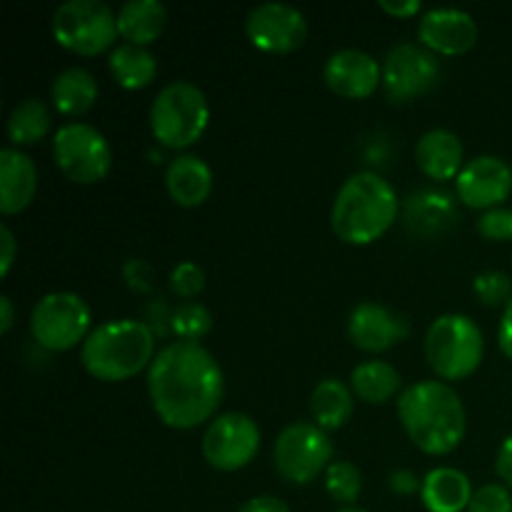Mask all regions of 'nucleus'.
I'll use <instances>...</instances> for the list:
<instances>
[{"label": "nucleus", "mask_w": 512, "mask_h": 512, "mask_svg": "<svg viewBox=\"0 0 512 512\" xmlns=\"http://www.w3.org/2000/svg\"><path fill=\"white\" fill-rule=\"evenodd\" d=\"M148 395L163 425L173 430L200 428L213 420L223 403V370L208 348L175 340L148 368Z\"/></svg>", "instance_id": "nucleus-1"}, {"label": "nucleus", "mask_w": 512, "mask_h": 512, "mask_svg": "<svg viewBox=\"0 0 512 512\" xmlns=\"http://www.w3.org/2000/svg\"><path fill=\"white\" fill-rule=\"evenodd\" d=\"M398 418L425 455H450L465 438V405L443 380H420L400 393Z\"/></svg>", "instance_id": "nucleus-2"}, {"label": "nucleus", "mask_w": 512, "mask_h": 512, "mask_svg": "<svg viewBox=\"0 0 512 512\" xmlns=\"http://www.w3.org/2000/svg\"><path fill=\"white\" fill-rule=\"evenodd\" d=\"M400 198L393 185L373 170H360L340 185L330 210L333 233L343 243L373 245L395 225Z\"/></svg>", "instance_id": "nucleus-3"}, {"label": "nucleus", "mask_w": 512, "mask_h": 512, "mask_svg": "<svg viewBox=\"0 0 512 512\" xmlns=\"http://www.w3.org/2000/svg\"><path fill=\"white\" fill-rule=\"evenodd\" d=\"M155 333L133 318L98 325L80 348V363L100 383H125L155 360Z\"/></svg>", "instance_id": "nucleus-4"}, {"label": "nucleus", "mask_w": 512, "mask_h": 512, "mask_svg": "<svg viewBox=\"0 0 512 512\" xmlns=\"http://www.w3.org/2000/svg\"><path fill=\"white\" fill-rule=\"evenodd\" d=\"M210 123V105L203 90L188 80H175L150 105V130L163 148H193Z\"/></svg>", "instance_id": "nucleus-5"}, {"label": "nucleus", "mask_w": 512, "mask_h": 512, "mask_svg": "<svg viewBox=\"0 0 512 512\" xmlns=\"http://www.w3.org/2000/svg\"><path fill=\"white\" fill-rule=\"evenodd\" d=\"M483 355V330L468 315H440L425 333V358L440 380L458 383L470 378L483 363Z\"/></svg>", "instance_id": "nucleus-6"}, {"label": "nucleus", "mask_w": 512, "mask_h": 512, "mask_svg": "<svg viewBox=\"0 0 512 512\" xmlns=\"http://www.w3.org/2000/svg\"><path fill=\"white\" fill-rule=\"evenodd\" d=\"M50 30L60 48L68 53L95 58L113 48L118 40V13L100 0H68L58 5Z\"/></svg>", "instance_id": "nucleus-7"}, {"label": "nucleus", "mask_w": 512, "mask_h": 512, "mask_svg": "<svg viewBox=\"0 0 512 512\" xmlns=\"http://www.w3.org/2000/svg\"><path fill=\"white\" fill-rule=\"evenodd\" d=\"M90 325H93L90 305L78 293L68 290L43 295L30 313L33 340L50 353H65L85 343L93 333Z\"/></svg>", "instance_id": "nucleus-8"}, {"label": "nucleus", "mask_w": 512, "mask_h": 512, "mask_svg": "<svg viewBox=\"0 0 512 512\" xmlns=\"http://www.w3.org/2000/svg\"><path fill=\"white\" fill-rule=\"evenodd\" d=\"M275 470L293 485H310L333 463V440L315 423H290L273 445Z\"/></svg>", "instance_id": "nucleus-9"}, {"label": "nucleus", "mask_w": 512, "mask_h": 512, "mask_svg": "<svg viewBox=\"0 0 512 512\" xmlns=\"http://www.w3.org/2000/svg\"><path fill=\"white\" fill-rule=\"evenodd\" d=\"M53 158L60 173L78 185H95L113 168L105 135L88 123H65L53 135Z\"/></svg>", "instance_id": "nucleus-10"}, {"label": "nucleus", "mask_w": 512, "mask_h": 512, "mask_svg": "<svg viewBox=\"0 0 512 512\" xmlns=\"http://www.w3.org/2000/svg\"><path fill=\"white\" fill-rule=\"evenodd\" d=\"M203 458L220 473L243 470L258 458L260 428L250 415L223 413L210 420L203 435Z\"/></svg>", "instance_id": "nucleus-11"}, {"label": "nucleus", "mask_w": 512, "mask_h": 512, "mask_svg": "<svg viewBox=\"0 0 512 512\" xmlns=\"http://www.w3.org/2000/svg\"><path fill=\"white\" fill-rule=\"evenodd\" d=\"M440 80V60L423 45L400 43L383 60V90L390 103L405 105L423 98Z\"/></svg>", "instance_id": "nucleus-12"}, {"label": "nucleus", "mask_w": 512, "mask_h": 512, "mask_svg": "<svg viewBox=\"0 0 512 512\" xmlns=\"http://www.w3.org/2000/svg\"><path fill=\"white\" fill-rule=\"evenodd\" d=\"M245 35L260 53L288 55L303 48L308 20L295 5L260 3L245 18Z\"/></svg>", "instance_id": "nucleus-13"}, {"label": "nucleus", "mask_w": 512, "mask_h": 512, "mask_svg": "<svg viewBox=\"0 0 512 512\" xmlns=\"http://www.w3.org/2000/svg\"><path fill=\"white\" fill-rule=\"evenodd\" d=\"M455 193L465 208L485 210V213L503 208L512 193V168L495 155H478L460 170Z\"/></svg>", "instance_id": "nucleus-14"}, {"label": "nucleus", "mask_w": 512, "mask_h": 512, "mask_svg": "<svg viewBox=\"0 0 512 512\" xmlns=\"http://www.w3.org/2000/svg\"><path fill=\"white\" fill-rule=\"evenodd\" d=\"M478 23L470 13L458 8H433L420 15L418 45L433 55L458 58L470 53L478 43Z\"/></svg>", "instance_id": "nucleus-15"}, {"label": "nucleus", "mask_w": 512, "mask_h": 512, "mask_svg": "<svg viewBox=\"0 0 512 512\" xmlns=\"http://www.w3.org/2000/svg\"><path fill=\"white\" fill-rule=\"evenodd\" d=\"M323 80L340 98L365 100L383 85V65L365 50L345 48L325 60Z\"/></svg>", "instance_id": "nucleus-16"}, {"label": "nucleus", "mask_w": 512, "mask_h": 512, "mask_svg": "<svg viewBox=\"0 0 512 512\" xmlns=\"http://www.w3.org/2000/svg\"><path fill=\"white\" fill-rule=\"evenodd\" d=\"M410 335L408 320L380 303H360L348 318V338L363 353H385Z\"/></svg>", "instance_id": "nucleus-17"}, {"label": "nucleus", "mask_w": 512, "mask_h": 512, "mask_svg": "<svg viewBox=\"0 0 512 512\" xmlns=\"http://www.w3.org/2000/svg\"><path fill=\"white\" fill-rule=\"evenodd\" d=\"M460 220L458 200L448 190H415L403 203V223L410 235L423 240L443 238Z\"/></svg>", "instance_id": "nucleus-18"}, {"label": "nucleus", "mask_w": 512, "mask_h": 512, "mask_svg": "<svg viewBox=\"0 0 512 512\" xmlns=\"http://www.w3.org/2000/svg\"><path fill=\"white\" fill-rule=\"evenodd\" d=\"M38 193V168L18 148H5L0 153V213L5 218L20 215Z\"/></svg>", "instance_id": "nucleus-19"}, {"label": "nucleus", "mask_w": 512, "mask_h": 512, "mask_svg": "<svg viewBox=\"0 0 512 512\" xmlns=\"http://www.w3.org/2000/svg\"><path fill=\"white\" fill-rule=\"evenodd\" d=\"M415 163H418L420 173L435 183L458 180L460 170L465 168L463 143L453 130H428L415 145Z\"/></svg>", "instance_id": "nucleus-20"}, {"label": "nucleus", "mask_w": 512, "mask_h": 512, "mask_svg": "<svg viewBox=\"0 0 512 512\" xmlns=\"http://www.w3.org/2000/svg\"><path fill=\"white\" fill-rule=\"evenodd\" d=\"M165 188L180 208H200L213 193V170L198 155H178L165 170Z\"/></svg>", "instance_id": "nucleus-21"}, {"label": "nucleus", "mask_w": 512, "mask_h": 512, "mask_svg": "<svg viewBox=\"0 0 512 512\" xmlns=\"http://www.w3.org/2000/svg\"><path fill=\"white\" fill-rule=\"evenodd\" d=\"M473 495L470 478L458 468L430 470L420 488V500L428 512H463L468 510Z\"/></svg>", "instance_id": "nucleus-22"}, {"label": "nucleus", "mask_w": 512, "mask_h": 512, "mask_svg": "<svg viewBox=\"0 0 512 512\" xmlns=\"http://www.w3.org/2000/svg\"><path fill=\"white\" fill-rule=\"evenodd\" d=\"M168 25V10L160 0H128L118 10V33L125 43L148 48Z\"/></svg>", "instance_id": "nucleus-23"}, {"label": "nucleus", "mask_w": 512, "mask_h": 512, "mask_svg": "<svg viewBox=\"0 0 512 512\" xmlns=\"http://www.w3.org/2000/svg\"><path fill=\"white\" fill-rule=\"evenodd\" d=\"M98 80L90 70L85 68H65L58 73L50 88V98H53V108L58 110L63 118H80L88 113L98 100Z\"/></svg>", "instance_id": "nucleus-24"}, {"label": "nucleus", "mask_w": 512, "mask_h": 512, "mask_svg": "<svg viewBox=\"0 0 512 512\" xmlns=\"http://www.w3.org/2000/svg\"><path fill=\"white\" fill-rule=\"evenodd\" d=\"M355 410V395L350 385H345L338 378H325L315 385L313 395H310V413L318 428L325 433L338 430L353 418Z\"/></svg>", "instance_id": "nucleus-25"}, {"label": "nucleus", "mask_w": 512, "mask_h": 512, "mask_svg": "<svg viewBox=\"0 0 512 512\" xmlns=\"http://www.w3.org/2000/svg\"><path fill=\"white\" fill-rule=\"evenodd\" d=\"M400 385H403V378L385 360H365L355 365L350 373V390L355 398L368 405H383L393 400L400 393Z\"/></svg>", "instance_id": "nucleus-26"}, {"label": "nucleus", "mask_w": 512, "mask_h": 512, "mask_svg": "<svg viewBox=\"0 0 512 512\" xmlns=\"http://www.w3.org/2000/svg\"><path fill=\"white\" fill-rule=\"evenodd\" d=\"M110 75L123 90H143L158 78V60L148 48L123 43L110 53Z\"/></svg>", "instance_id": "nucleus-27"}, {"label": "nucleus", "mask_w": 512, "mask_h": 512, "mask_svg": "<svg viewBox=\"0 0 512 512\" xmlns=\"http://www.w3.org/2000/svg\"><path fill=\"white\" fill-rule=\"evenodd\" d=\"M50 123V110L43 100L38 98H25L20 100L13 108L8 118V140L10 148H25V145H35L48 135Z\"/></svg>", "instance_id": "nucleus-28"}, {"label": "nucleus", "mask_w": 512, "mask_h": 512, "mask_svg": "<svg viewBox=\"0 0 512 512\" xmlns=\"http://www.w3.org/2000/svg\"><path fill=\"white\" fill-rule=\"evenodd\" d=\"M325 490L335 503L350 508L363 493V475H360L358 465L350 460H333L330 468L325 470Z\"/></svg>", "instance_id": "nucleus-29"}, {"label": "nucleus", "mask_w": 512, "mask_h": 512, "mask_svg": "<svg viewBox=\"0 0 512 512\" xmlns=\"http://www.w3.org/2000/svg\"><path fill=\"white\" fill-rule=\"evenodd\" d=\"M213 328V315L205 305L200 303H183L173 310L170 315V333L178 340H188V343H200V338L210 333Z\"/></svg>", "instance_id": "nucleus-30"}, {"label": "nucleus", "mask_w": 512, "mask_h": 512, "mask_svg": "<svg viewBox=\"0 0 512 512\" xmlns=\"http://www.w3.org/2000/svg\"><path fill=\"white\" fill-rule=\"evenodd\" d=\"M475 295L483 305L498 308V305H508L512 300V280L500 270H488L480 273L473 283Z\"/></svg>", "instance_id": "nucleus-31"}, {"label": "nucleus", "mask_w": 512, "mask_h": 512, "mask_svg": "<svg viewBox=\"0 0 512 512\" xmlns=\"http://www.w3.org/2000/svg\"><path fill=\"white\" fill-rule=\"evenodd\" d=\"M170 290H173L175 298H183V300H193L198 298L200 293H203L205 288V273L200 265L190 263V260H185V263H178L173 268V273H170Z\"/></svg>", "instance_id": "nucleus-32"}, {"label": "nucleus", "mask_w": 512, "mask_h": 512, "mask_svg": "<svg viewBox=\"0 0 512 512\" xmlns=\"http://www.w3.org/2000/svg\"><path fill=\"white\" fill-rule=\"evenodd\" d=\"M468 512H512V495L505 485L488 483L475 490Z\"/></svg>", "instance_id": "nucleus-33"}, {"label": "nucleus", "mask_w": 512, "mask_h": 512, "mask_svg": "<svg viewBox=\"0 0 512 512\" xmlns=\"http://www.w3.org/2000/svg\"><path fill=\"white\" fill-rule=\"evenodd\" d=\"M478 233L490 243H508L512 240V210L495 208L480 215Z\"/></svg>", "instance_id": "nucleus-34"}, {"label": "nucleus", "mask_w": 512, "mask_h": 512, "mask_svg": "<svg viewBox=\"0 0 512 512\" xmlns=\"http://www.w3.org/2000/svg\"><path fill=\"white\" fill-rule=\"evenodd\" d=\"M0 248H3V253H0V275L8 278L15 263V253H18V243H15V235L8 225L0 228Z\"/></svg>", "instance_id": "nucleus-35"}, {"label": "nucleus", "mask_w": 512, "mask_h": 512, "mask_svg": "<svg viewBox=\"0 0 512 512\" xmlns=\"http://www.w3.org/2000/svg\"><path fill=\"white\" fill-rule=\"evenodd\" d=\"M423 488V480L413 473V470H395L390 475V490L395 495H415Z\"/></svg>", "instance_id": "nucleus-36"}, {"label": "nucleus", "mask_w": 512, "mask_h": 512, "mask_svg": "<svg viewBox=\"0 0 512 512\" xmlns=\"http://www.w3.org/2000/svg\"><path fill=\"white\" fill-rule=\"evenodd\" d=\"M378 8L383 10V13H388L390 18L405 20V18H415V15L423 10V3H420V0H400V3L398 0H380Z\"/></svg>", "instance_id": "nucleus-37"}, {"label": "nucleus", "mask_w": 512, "mask_h": 512, "mask_svg": "<svg viewBox=\"0 0 512 512\" xmlns=\"http://www.w3.org/2000/svg\"><path fill=\"white\" fill-rule=\"evenodd\" d=\"M238 512H290V508L283 500L275 498V495H260V498H253L245 505H240Z\"/></svg>", "instance_id": "nucleus-38"}, {"label": "nucleus", "mask_w": 512, "mask_h": 512, "mask_svg": "<svg viewBox=\"0 0 512 512\" xmlns=\"http://www.w3.org/2000/svg\"><path fill=\"white\" fill-rule=\"evenodd\" d=\"M495 473L512 488V435H508L503 440V445H500L498 458H495Z\"/></svg>", "instance_id": "nucleus-39"}, {"label": "nucleus", "mask_w": 512, "mask_h": 512, "mask_svg": "<svg viewBox=\"0 0 512 512\" xmlns=\"http://www.w3.org/2000/svg\"><path fill=\"white\" fill-rule=\"evenodd\" d=\"M135 263V270L138 273H125V278H128V285L133 290H140V293H148L150 288H153V270H150V265L145 263V260H133Z\"/></svg>", "instance_id": "nucleus-40"}, {"label": "nucleus", "mask_w": 512, "mask_h": 512, "mask_svg": "<svg viewBox=\"0 0 512 512\" xmlns=\"http://www.w3.org/2000/svg\"><path fill=\"white\" fill-rule=\"evenodd\" d=\"M498 343H500V350L505 353V358L512 360V300L503 310V320H500V328H498Z\"/></svg>", "instance_id": "nucleus-41"}, {"label": "nucleus", "mask_w": 512, "mask_h": 512, "mask_svg": "<svg viewBox=\"0 0 512 512\" xmlns=\"http://www.w3.org/2000/svg\"><path fill=\"white\" fill-rule=\"evenodd\" d=\"M15 323V308H13V300L8 298V295H3L0 298V333H10V328H13Z\"/></svg>", "instance_id": "nucleus-42"}, {"label": "nucleus", "mask_w": 512, "mask_h": 512, "mask_svg": "<svg viewBox=\"0 0 512 512\" xmlns=\"http://www.w3.org/2000/svg\"><path fill=\"white\" fill-rule=\"evenodd\" d=\"M338 512H368V510H363V508H355V505H350V508H340Z\"/></svg>", "instance_id": "nucleus-43"}]
</instances>
